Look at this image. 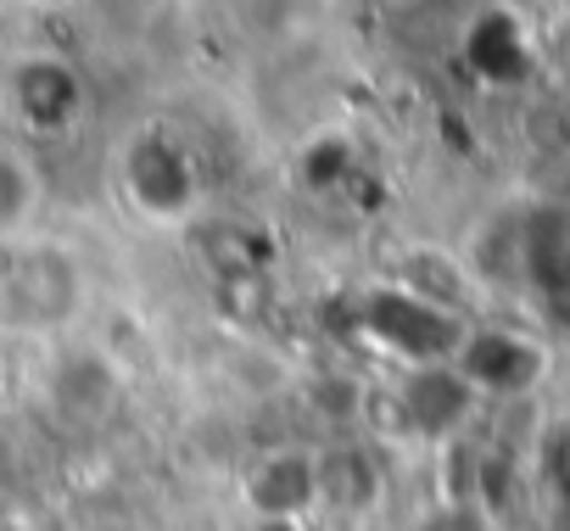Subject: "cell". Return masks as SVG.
Returning <instances> with one entry per match:
<instances>
[{
	"mask_svg": "<svg viewBox=\"0 0 570 531\" xmlns=\"http://www.w3.org/2000/svg\"><path fill=\"white\" fill-rule=\"evenodd\" d=\"M85 303V269L57 240H23L0 263V325L12 331H57Z\"/></svg>",
	"mask_w": 570,
	"mask_h": 531,
	"instance_id": "1",
	"label": "cell"
},
{
	"mask_svg": "<svg viewBox=\"0 0 570 531\" xmlns=\"http://www.w3.org/2000/svg\"><path fill=\"white\" fill-rule=\"evenodd\" d=\"M353 314H358V331L381 353H392L403 370L409 364H453V353H459V342L470 331L464 314L436 308V303H425V297H414V292H403L392 281L386 286H370Z\"/></svg>",
	"mask_w": 570,
	"mask_h": 531,
	"instance_id": "2",
	"label": "cell"
},
{
	"mask_svg": "<svg viewBox=\"0 0 570 531\" xmlns=\"http://www.w3.org/2000/svg\"><path fill=\"white\" fill-rule=\"evenodd\" d=\"M118 185L129 196V207L151 224H185L202 201V174L190 163V151L163 135V129H140L124 157H118Z\"/></svg>",
	"mask_w": 570,
	"mask_h": 531,
	"instance_id": "3",
	"label": "cell"
},
{
	"mask_svg": "<svg viewBox=\"0 0 570 531\" xmlns=\"http://www.w3.org/2000/svg\"><path fill=\"white\" fill-rule=\"evenodd\" d=\"M392 414L403 436H425V442H448L470 425V409L481 403L475 386L453 370V364H409L386 392H375Z\"/></svg>",
	"mask_w": 570,
	"mask_h": 531,
	"instance_id": "4",
	"label": "cell"
},
{
	"mask_svg": "<svg viewBox=\"0 0 570 531\" xmlns=\"http://www.w3.org/2000/svg\"><path fill=\"white\" fill-rule=\"evenodd\" d=\"M240 498L257 525H308L320 514V448H268L240 475Z\"/></svg>",
	"mask_w": 570,
	"mask_h": 531,
	"instance_id": "5",
	"label": "cell"
},
{
	"mask_svg": "<svg viewBox=\"0 0 570 531\" xmlns=\"http://www.w3.org/2000/svg\"><path fill=\"white\" fill-rule=\"evenodd\" d=\"M453 370L475 386V397H520L542 381L548 370V353L520 336V331H498V325H470L459 353H453Z\"/></svg>",
	"mask_w": 570,
	"mask_h": 531,
	"instance_id": "6",
	"label": "cell"
},
{
	"mask_svg": "<svg viewBox=\"0 0 570 531\" xmlns=\"http://www.w3.org/2000/svg\"><path fill=\"white\" fill-rule=\"evenodd\" d=\"M12 101H18V112H23L29 129L68 135L79 124V112H85V79L62 57H29L12 73Z\"/></svg>",
	"mask_w": 570,
	"mask_h": 531,
	"instance_id": "7",
	"label": "cell"
},
{
	"mask_svg": "<svg viewBox=\"0 0 570 531\" xmlns=\"http://www.w3.org/2000/svg\"><path fill=\"white\" fill-rule=\"evenodd\" d=\"M386 498V470L370 442L342 436L320 448V514H353L364 520Z\"/></svg>",
	"mask_w": 570,
	"mask_h": 531,
	"instance_id": "8",
	"label": "cell"
},
{
	"mask_svg": "<svg viewBox=\"0 0 570 531\" xmlns=\"http://www.w3.org/2000/svg\"><path fill=\"white\" fill-rule=\"evenodd\" d=\"M118 392H124V375H118V364H112L107 353H96V347H73V353H62L57 370H51V403H57L68 420H85V425H90V420L112 414Z\"/></svg>",
	"mask_w": 570,
	"mask_h": 531,
	"instance_id": "9",
	"label": "cell"
},
{
	"mask_svg": "<svg viewBox=\"0 0 570 531\" xmlns=\"http://www.w3.org/2000/svg\"><path fill=\"white\" fill-rule=\"evenodd\" d=\"M392 286H403V292H414V297H425V303L453 308V314L470 319V286H475V275L464 269L459 257L436 252V246H409L392 263Z\"/></svg>",
	"mask_w": 570,
	"mask_h": 531,
	"instance_id": "10",
	"label": "cell"
},
{
	"mask_svg": "<svg viewBox=\"0 0 570 531\" xmlns=\"http://www.w3.org/2000/svg\"><path fill=\"white\" fill-rule=\"evenodd\" d=\"M40 207V174L23 151L0 146V235H18Z\"/></svg>",
	"mask_w": 570,
	"mask_h": 531,
	"instance_id": "11",
	"label": "cell"
},
{
	"mask_svg": "<svg viewBox=\"0 0 570 531\" xmlns=\"http://www.w3.org/2000/svg\"><path fill=\"white\" fill-rule=\"evenodd\" d=\"M414 531H498V520L481 498H442L431 514L414 520Z\"/></svg>",
	"mask_w": 570,
	"mask_h": 531,
	"instance_id": "12",
	"label": "cell"
},
{
	"mask_svg": "<svg viewBox=\"0 0 570 531\" xmlns=\"http://www.w3.org/2000/svg\"><path fill=\"white\" fill-rule=\"evenodd\" d=\"M0 7H29V0H0Z\"/></svg>",
	"mask_w": 570,
	"mask_h": 531,
	"instance_id": "13",
	"label": "cell"
},
{
	"mask_svg": "<svg viewBox=\"0 0 570 531\" xmlns=\"http://www.w3.org/2000/svg\"><path fill=\"white\" fill-rule=\"evenodd\" d=\"M397 7H409V0H397Z\"/></svg>",
	"mask_w": 570,
	"mask_h": 531,
	"instance_id": "14",
	"label": "cell"
}]
</instances>
